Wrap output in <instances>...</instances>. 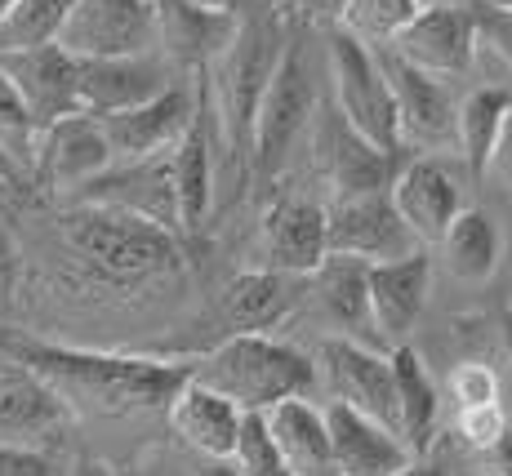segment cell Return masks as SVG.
<instances>
[{"label": "cell", "mask_w": 512, "mask_h": 476, "mask_svg": "<svg viewBox=\"0 0 512 476\" xmlns=\"http://www.w3.org/2000/svg\"><path fill=\"white\" fill-rule=\"evenodd\" d=\"M14 365L32 370L63 396L72 410L90 414H143L165 410L170 396L187 383L192 365L183 361H147V356H116V352H85V347L36 343L23 334H9Z\"/></svg>", "instance_id": "6da1fadb"}, {"label": "cell", "mask_w": 512, "mask_h": 476, "mask_svg": "<svg viewBox=\"0 0 512 476\" xmlns=\"http://www.w3.org/2000/svg\"><path fill=\"white\" fill-rule=\"evenodd\" d=\"M58 241L72 259L116 285L152 281L183 267V245L170 227L94 201H76L72 210L58 214Z\"/></svg>", "instance_id": "7a4b0ae2"}, {"label": "cell", "mask_w": 512, "mask_h": 476, "mask_svg": "<svg viewBox=\"0 0 512 476\" xmlns=\"http://www.w3.org/2000/svg\"><path fill=\"white\" fill-rule=\"evenodd\" d=\"M192 379L228 396L236 410H272L277 401L308 396L317 383V361L272 334H232L201 361H192Z\"/></svg>", "instance_id": "3957f363"}, {"label": "cell", "mask_w": 512, "mask_h": 476, "mask_svg": "<svg viewBox=\"0 0 512 476\" xmlns=\"http://www.w3.org/2000/svg\"><path fill=\"white\" fill-rule=\"evenodd\" d=\"M285 27L281 18H245L236 23L228 49L214 58V116H219L228 147L241 156H250V130H254V112H259V98L272 81V67H277L281 49H285Z\"/></svg>", "instance_id": "277c9868"}, {"label": "cell", "mask_w": 512, "mask_h": 476, "mask_svg": "<svg viewBox=\"0 0 512 476\" xmlns=\"http://www.w3.org/2000/svg\"><path fill=\"white\" fill-rule=\"evenodd\" d=\"M312 107H317V81H312L308 41L303 36H285V49L272 67V81L259 98L250 130V161L259 174H281L294 147L303 143L312 125Z\"/></svg>", "instance_id": "5b68a950"}, {"label": "cell", "mask_w": 512, "mask_h": 476, "mask_svg": "<svg viewBox=\"0 0 512 476\" xmlns=\"http://www.w3.org/2000/svg\"><path fill=\"white\" fill-rule=\"evenodd\" d=\"M326 58H330V81H334V103L339 116L357 134H366L383 152H401V125L397 107H392L388 81L379 72V58L370 45H361L352 32H343L339 23L326 36Z\"/></svg>", "instance_id": "8992f818"}, {"label": "cell", "mask_w": 512, "mask_h": 476, "mask_svg": "<svg viewBox=\"0 0 512 476\" xmlns=\"http://www.w3.org/2000/svg\"><path fill=\"white\" fill-rule=\"evenodd\" d=\"M326 241L330 254H343V259L357 263H388L423 250L388 192L334 196V205H326Z\"/></svg>", "instance_id": "52a82bcc"}, {"label": "cell", "mask_w": 512, "mask_h": 476, "mask_svg": "<svg viewBox=\"0 0 512 476\" xmlns=\"http://www.w3.org/2000/svg\"><path fill=\"white\" fill-rule=\"evenodd\" d=\"M58 45L76 58H116L156 49V0H72Z\"/></svg>", "instance_id": "ba28073f"}, {"label": "cell", "mask_w": 512, "mask_h": 476, "mask_svg": "<svg viewBox=\"0 0 512 476\" xmlns=\"http://www.w3.org/2000/svg\"><path fill=\"white\" fill-rule=\"evenodd\" d=\"M317 374L326 379L330 401H343L352 410L379 419L383 428L397 432V388H392V356L374 352L357 339H321L317 347Z\"/></svg>", "instance_id": "9c48e42d"}, {"label": "cell", "mask_w": 512, "mask_h": 476, "mask_svg": "<svg viewBox=\"0 0 512 476\" xmlns=\"http://www.w3.org/2000/svg\"><path fill=\"white\" fill-rule=\"evenodd\" d=\"M112 170V147L103 138V125L90 112H72L49 121L36 138L32 178L49 192H81L98 174Z\"/></svg>", "instance_id": "30bf717a"}, {"label": "cell", "mask_w": 512, "mask_h": 476, "mask_svg": "<svg viewBox=\"0 0 512 476\" xmlns=\"http://www.w3.org/2000/svg\"><path fill=\"white\" fill-rule=\"evenodd\" d=\"M379 72L388 81L392 107H397V125H401V143H423L437 147L455 138V98L441 85V76L423 72V67L406 63L401 54H392L388 45H379Z\"/></svg>", "instance_id": "8fae6325"}, {"label": "cell", "mask_w": 512, "mask_h": 476, "mask_svg": "<svg viewBox=\"0 0 512 476\" xmlns=\"http://www.w3.org/2000/svg\"><path fill=\"white\" fill-rule=\"evenodd\" d=\"M0 72L18 89V98L27 103L41 130L58 116L81 112V58L67 54L58 41L0 54Z\"/></svg>", "instance_id": "7c38bea8"}, {"label": "cell", "mask_w": 512, "mask_h": 476, "mask_svg": "<svg viewBox=\"0 0 512 476\" xmlns=\"http://www.w3.org/2000/svg\"><path fill=\"white\" fill-rule=\"evenodd\" d=\"M388 49L432 76H464L477 58V14L464 5H423Z\"/></svg>", "instance_id": "4fadbf2b"}, {"label": "cell", "mask_w": 512, "mask_h": 476, "mask_svg": "<svg viewBox=\"0 0 512 476\" xmlns=\"http://www.w3.org/2000/svg\"><path fill=\"white\" fill-rule=\"evenodd\" d=\"M388 196L397 205V214L410 223V232L419 236V245H437L450 218L464 210V183L437 156H415V161L397 165Z\"/></svg>", "instance_id": "5bb4252c"}, {"label": "cell", "mask_w": 512, "mask_h": 476, "mask_svg": "<svg viewBox=\"0 0 512 476\" xmlns=\"http://www.w3.org/2000/svg\"><path fill=\"white\" fill-rule=\"evenodd\" d=\"M366 290H370V321L379 343H406L415 321L428 307L432 294V259L423 250L401 254L388 263H366Z\"/></svg>", "instance_id": "9a60e30c"}, {"label": "cell", "mask_w": 512, "mask_h": 476, "mask_svg": "<svg viewBox=\"0 0 512 476\" xmlns=\"http://www.w3.org/2000/svg\"><path fill=\"white\" fill-rule=\"evenodd\" d=\"M192 116H196L192 89L170 85L165 94L147 98L139 107L98 116V125H103V138H107V147H112V165H125V161H143V156H156V152H165V147H174L179 134L192 125Z\"/></svg>", "instance_id": "2e32d148"}, {"label": "cell", "mask_w": 512, "mask_h": 476, "mask_svg": "<svg viewBox=\"0 0 512 476\" xmlns=\"http://www.w3.org/2000/svg\"><path fill=\"white\" fill-rule=\"evenodd\" d=\"M326 414V432H330V463L334 476H392L406 463H415V454L406 450L392 428H383L379 419L352 410L343 401L321 405Z\"/></svg>", "instance_id": "e0dca14e"}, {"label": "cell", "mask_w": 512, "mask_h": 476, "mask_svg": "<svg viewBox=\"0 0 512 476\" xmlns=\"http://www.w3.org/2000/svg\"><path fill=\"white\" fill-rule=\"evenodd\" d=\"M259 245L268 267H277L285 276H312L330 254L326 205L308 201V196H277L263 214Z\"/></svg>", "instance_id": "ac0fdd59"}, {"label": "cell", "mask_w": 512, "mask_h": 476, "mask_svg": "<svg viewBox=\"0 0 512 476\" xmlns=\"http://www.w3.org/2000/svg\"><path fill=\"white\" fill-rule=\"evenodd\" d=\"M170 85V63L156 49L116 58H81V112L90 116L139 107L147 98L165 94Z\"/></svg>", "instance_id": "d6986e66"}, {"label": "cell", "mask_w": 512, "mask_h": 476, "mask_svg": "<svg viewBox=\"0 0 512 476\" xmlns=\"http://www.w3.org/2000/svg\"><path fill=\"white\" fill-rule=\"evenodd\" d=\"M72 405L63 401L45 379L14 365L0 374V441H27V445H54V436L67 432Z\"/></svg>", "instance_id": "ffe728a7"}, {"label": "cell", "mask_w": 512, "mask_h": 476, "mask_svg": "<svg viewBox=\"0 0 512 476\" xmlns=\"http://www.w3.org/2000/svg\"><path fill=\"white\" fill-rule=\"evenodd\" d=\"M165 414H170L174 436H179L187 450L201 454L205 463L232 459L236 432H241V410H236L228 396H219L214 388H205V383H196L192 374H187V383L170 396Z\"/></svg>", "instance_id": "44dd1931"}, {"label": "cell", "mask_w": 512, "mask_h": 476, "mask_svg": "<svg viewBox=\"0 0 512 476\" xmlns=\"http://www.w3.org/2000/svg\"><path fill=\"white\" fill-rule=\"evenodd\" d=\"M170 183H174V210H179V232L192 236L205 227L214 205V152H210V125L196 112L192 125L170 147Z\"/></svg>", "instance_id": "7402d4cb"}, {"label": "cell", "mask_w": 512, "mask_h": 476, "mask_svg": "<svg viewBox=\"0 0 512 476\" xmlns=\"http://www.w3.org/2000/svg\"><path fill=\"white\" fill-rule=\"evenodd\" d=\"M268 432L281 450V463L290 476H334L330 463V432L321 405H312L308 396H290L277 401L272 410H263Z\"/></svg>", "instance_id": "603a6c76"}, {"label": "cell", "mask_w": 512, "mask_h": 476, "mask_svg": "<svg viewBox=\"0 0 512 476\" xmlns=\"http://www.w3.org/2000/svg\"><path fill=\"white\" fill-rule=\"evenodd\" d=\"M241 18L228 9H205L192 0H156V45L192 63H214L228 49Z\"/></svg>", "instance_id": "cb8c5ba5"}, {"label": "cell", "mask_w": 512, "mask_h": 476, "mask_svg": "<svg viewBox=\"0 0 512 476\" xmlns=\"http://www.w3.org/2000/svg\"><path fill=\"white\" fill-rule=\"evenodd\" d=\"M326 161H330V183L334 196H366V192H388L392 174H397V152L374 147L366 134H357L339 112L326 125Z\"/></svg>", "instance_id": "d4e9b609"}, {"label": "cell", "mask_w": 512, "mask_h": 476, "mask_svg": "<svg viewBox=\"0 0 512 476\" xmlns=\"http://www.w3.org/2000/svg\"><path fill=\"white\" fill-rule=\"evenodd\" d=\"M392 388H397V436L419 459L432 445V432H437L441 396H437L428 365H423V356L410 343L392 347Z\"/></svg>", "instance_id": "484cf974"}, {"label": "cell", "mask_w": 512, "mask_h": 476, "mask_svg": "<svg viewBox=\"0 0 512 476\" xmlns=\"http://www.w3.org/2000/svg\"><path fill=\"white\" fill-rule=\"evenodd\" d=\"M312 281H317L321 312H326V321L334 325V334H339V339L379 343V339H374V321H370L366 263L343 259V254H326V263L312 272Z\"/></svg>", "instance_id": "4316f807"}, {"label": "cell", "mask_w": 512, "mask_h": 476, "mask_svg": "<svg viewBox=\"0 0 512 476\" xmlns=\"http://www.w3.org/2000/svg\"><path fill=\"white\" fill-rule=\"evenodd\" d=\"M290 276L277 267H250L223 285V321L236 334H268L290 316Z\"/></svg>", "instance_id": "83f0119b"}, {"label": "cell", "mask_w": 512, "mask_h": 476, "mask_svg": "<svg viewBox=\"0 0 512 476\" xmlns=\"http://www.w3.org/2000/svg\"><path fill=\"white\" fill-rule=\"evenodd\" d=\"M437 245H441L446 272L464 285H486L495 276L499 259H504V232H499L495 214L472 210V205H464L450 218V227L441 232Z\"/></svg>", "instance_id": "f1b7e54d"}, {"label": "cell", "mask_w": 512, "mask_h": 476, "mask_svg": "<svg viewBox=\"0 0 512 476\" xmlns=\"http://www.w3.org/2000/svg\"><path fill=\"white\" fill-rule=\"evenodd\" d=\"M508 107H512V98L504 89H472L464 103L455 107V143L472 178H486L490 147H495Z\"/></svg>", "instance_id": "f546056e"}, {"label": "cell", "mask_w": 512, "mask_h": 476, "mask_svg": "<svg viewBox=\"0 0 512 476\" xmlns=\"http://www.w3.org/2000/svg\"><path fill=\"white\" fill-rule=\"evenodd\" d=\"M67 9H72V0H14L0 14V54L58 41V27H63Z\"/></svg>", "instance_id": "4dcf8cb0"}, {"label": "cell", "mask_w": 512, "mask_h": 476, "mask_svg": "<svg viewBox=\"0 0 512 476\" xmlns=\"http://www.w3.org/2000/svg\"><path fill=\"white\" fill-rule=\"evenodd\" d=\"M419 9H423L419 0H348L334 23H339L343 32L357 36L361 45L374 49V45L397 41V32L419 14Z\"/></svg>", "instance_id": "1f68e13d"}, {"label": "cell", "mask_w": 512, "mask_h": 476, "mask_svg": "<svg viewBox=\"0 0 512 476\" xmlns=\"http://www.w3.org/2000/svg\"><path fill=\"white\" fill-rule=\"evenodd\" d=\"M36 138H41V125H36V116L27 112L18 89L5 81V72H0V156H5L18 174H32Z\"/></svg>", "instance_id": "d6a6232c"}, {"label": "cell", "mask_w": 512, "mask_h": 476, "mask_svg": "<svg viewBox=\"0 0 512 476\" xmlns=\"http://www.w3.org/2000/svg\"><path fill=\"white\" fill-rule=\"evenodd\" d=\"M228 468L236 476H290L281 463V450L268 432L263 410H245L241 414V432H236V450L228 459Z\"/></svg>", "instance_id": "836d02e7"}, {"label": "cell", "mask_w": 512, "mask_h": 476, "mask_svg": "<svg viewBox=\"0 0 512 476\" xmlns=\"http://www.w3.org/2000/svg\"><path fill=\"white\" fill-rule=\"evenodd\" d=\"M72 459L58 445L0 441V476H67Z\"/></svg>", "instance_id": "e575fe53"}, {"label": "cell", "mask_w": 512, "mask_h": 476, "mask_svg": "<svg viewBox=\"0 0 512 476\" xmlns=\"http://www.w3.org/2000/svg\"><path fill=\"white\" fill-rule=\"evenodd\" d=\"M508 414L499 401H486V405H464L459 410V436H464L468 445H477V450H490V445L499 441V436H508Z\"/></svg>", "instance_id": "d590c367"}, {"label": "cell", "mask_w": 512, "mask_h": 476, "mask_svg": "<svg viewBox=\"0 0 512 476\" xmlns=\"http://www.w3.org/2000/svg\"><path fill=\"white\" fill-rule=\"evenodd\" d=\"M472 14H477V45H490L512 67V9H499V5H490V0H477Z\"/></svg>", "instance_id": "8d00e7d4"}, {"label": "cell", "mask_w": 512, "mask_h": 476, "mask_svg": "<svg viewBox=\"0 0 512 476\" xmlns=\"http://www.w3.org/2000/svg\"><path fill=\"white\" fill-rule=\"evenodd\" d=\"M450 392H455L459 410H464V405L499 401V383H495V374H490L486 365H459V370L450 374Z\"/></svg>", "instance_id": "74e56055"}, {"label": "cell", "mask_w": 512, "mask_h": 476, "mask_svg": "<svg viewBox=\"0 0 512 476\" xmlns=\"http://www.w3.org/2000/svg\"><path fill=\"white\" fill-rule=\"evenodd\" d=\"M486 174H495V178H504V183H512V107H508L504 125H499L495 147H490V165H486Z\"/></svg>", "instance_id": "f35d334b"}, {"label": "cell", "mask_w": 512, "mask_h": 476, "mask_svg": "<svg viewBox=\"0 0 512 476\" xmlns=\"http://www.w3.org/2000/svg\"><path fill=\"white\" fill-rule=\"evenodd\" d=\"M486 454L495 459V472H490V476H512V432H508V436H499V441L490 445Z\"/></svg>", "instance_id": "ab89813d"}, {"label": "cell", "mask_w": 512, "mask_h": 476, "mask_svg": "<svg viewBox=\"0 0 512 476\" xmlns=\"http://www.w3.org/2000/svg\"><path fill=\"white\" fill-rule=\"evenodd\" d=\"M67 476H121L112 468V463H103V459H76L72 468H67Z\"/></svg>", "instance_id": "60d3db41"}, {"label": "cell", "mask_w": 512, "mask_h": 476, "mask_svg": "<svg viewBox=\"0 0 512 476\" xmlns=\"http://www.w3.org/2000/svg\"><path fill=\"white\" fill-rule=\"evenodd\" d=\"M9 294H14V263L0 254V321H5V312H9Z\"/></svg>", "instance_id": "b9f144b4"}, {"label": "cell", "mask_w": 512, "mask_h": 476, "mask_svg": "<svg viewBox=\"0 0 512 476\" xmlns=\"http://www.w3.org/2000/svg\"><path fill=\"white\" fill-rule=\"evenodd\" d=\"M308 5V14H317V18H339V9L348 5V0H303Z\"/></svg>", "instance_id": "7bdbcfd3"}, {"label": "cell", "mask_w": 512, "mask_h": 476, "mask_svg": "<svg viewBox=\"0 0 512 476\" xmlns=\"http://www.w3.org/2000/svg\"><path fill=\"white\" fill-rule=\"evenodd\" d=\"M14 370V352H9V330H0V374Z\"/></svg>", "instance_id": "ee69618b"}, {"label": "cell", "mask_w": 512, "mask_h": 476, "mask_svg": "<svg viewBox=\"0 0 512 476\" xmlns=\"http://www.w3.org/2000/svg\"><path fill=\"white\" fill-rule=\"evenodd\" d=\"M392 476H441V472H437V468H428V463H419V459H415V463H406V468H401V472H392Z\"/></svg>", "instance_id": "f6af8a7d"}, {"label": "cell", "mask_w": 512, "mask_h": 476, "mask_svg": "<svg viewBox=\"0 0 512 476\" xmlns=\"http://www.w3.org/2000/svg\"><path fill=\"white\" fill-rule=\"evenodd\" d=\"M504 356H508V374H512V307L504 312Z\"/></svg>", "instance_id": "bcb514c9"}, {"label": "cell", "mask_w": 512, "mask_h": 476, "mask_svg": "<svg viewBox=\"0 0 512 476\" xmlns=\"http://www.w3.org/2000/svg\"><path fill=\"white\" fill-rule=\"evenodd\" d=\"M192 5H205V9H228V14H236V5H241V0H192Z\"/></svg>", "instance_id": "7dc6e473"}, {"label": "cell", "mask_w": 512, "mask_h": 476, "mask_svg": "<svg viewBox=\"0 0 512 476\" xmlns=\"http://www.w3.org/2000/svg\"><path fill=\"white\" fill-rule=\"evenodd\" d=\"M18 178H23V174H18V170H14V165H9V161H5V156H0V183H18Z\"/></svg>", "instance_id": "c3c4849f"}, {"label": "cell", "mask_w": 512, "mask_h": 476, "mask_svg": "<svg viewBox=\"0 0 512 476\" xmlns=\"http://www.w3.org/2000/svg\"><path fill=\"white\" fill-rule=\"evenodd\" d=\"M419 5H464V9H472L477 0H419Z\"/></svg>", "instance_id": "681fc988"}, {"label": "cell", "mask_w": 512, "mask_h": 476, "mask_svg": "<svg viewBox=\"0 0 512 476\" xmlns=\"http://www.w3.org/2000/svg\"><path fill=\"white\" fill-rule=\"evenodd\" d=\"M490 5H499V9H512V0H490Z\"/></svg>", "instance_id": "f907efd6"}, {"label": "cell", "mask_w": 512, "mask_h": 476, "mask_svg": "<svg viewBox=\"0 0 512 476\" xmlns=\"http://www.w3.org/2000/svg\"><path fill=\"white\" fill-rule=\"evenodd\" d=\"M9 5H14V0H0V14H5V9H9Z\"/></svg>", "instance_id": "816d5d0a"}, {"label": "cell", "mask_w": 512, "mask_h": 476, "mask_svg": "<svg viewBox=\"0 0 512 476\" xmlns=\"http://www.w3.org/2000/svg\"><path fill=\"white\" fill-rule=\"evenodd\" d=\"M486 476H490V472H486Z\"/></svg>", "instance_id": "f5cc1de1"}]
</instances>
